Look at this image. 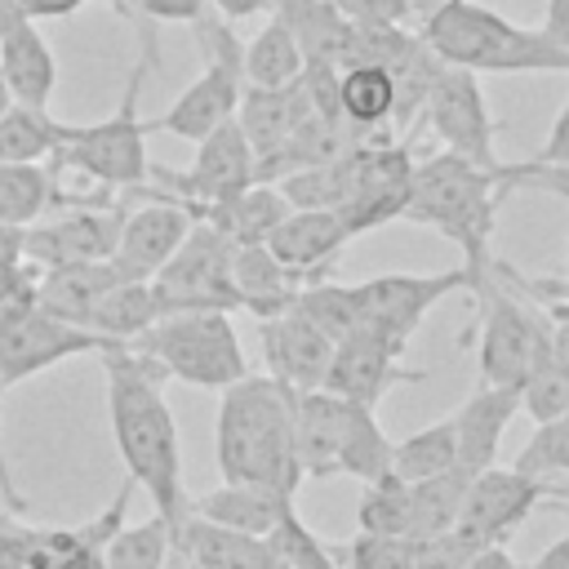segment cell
<instances>
[{"label":"cell","mask_w":569,"mask_h":569,"mask_svg":"<svg viewBox=\"0 0 569 569\" xmlns=\"http://www.w3.org/2000/svg\"><path fill=\"white\" fill-rule=\"evenodd\" d=\"M156 316H160V311H156L151 284H147V280H120V284H111V289L102 293V302L89 311L84 329L102 333L107 342H129V338H138Z\"/></svg>","instance_id":"cell-34"},{"label":"cell","mask_w":569,"mask_h":569,"mask_svg":"<svg viewBox=\"0 0 569 569\" xmlns=\"http://www.w3.org/2000/svg\"><path fill=\"white\" fill-rule=\"evenodd\" d=\"M213 13H222L227 22H240V18H253V13H267L271 0H209Z\"/></svg>","instance_id":"cell-52"},{"label":"cell","mask_w":569,"mask_h":569,"mask_svg":"<svg viewBox=\"0 0 569 569\" xmlns=\"http://www.w3.org/2000/svg\"><path fill=\"white\" fill-rule=\"evenodd\" d=\"M302 44L307 62H329L342 67L347 62V44H351V22L338 13L333 0H271V9Z\"/></svg>","instance_id":"cell-30"},{"label":"cell","mask_w":569,"mask_h":569,"mask_svg":"<svg viewBox=\"0 0 569 569\" xmlns=\"http://www.w3.org/2000/svg\"><path fill=\"white\" fill-rule=\"evenodd\" d=\"M89 0H18V9L27 13V18H36V22H44V18H67V13H76V9H84Z\"/></svg>","instance_id":"cell-50"},{"label":"cell","mask_w":569,"mask_h":569,"mask_svg":"<svg viewBox=\"0 0 569 569\" xmlns=\"http://www.w3.org/2000/svg\"><path fill=\"white\" fill-rule=\"evenodd\" d=\"M0 391H4V382H0Z\"/></svg>","instance_id":"cell-59"},{"label":"cell","mask_w":569,"mask_h":569,"mask_svg":"<svg viewBox=\"0 0 569 569\" xmlns=\"http://www.w3.org/2000/svg\"><path fill=\"white\" fill-rule=\"evenodd\" d=\"M400 356H405V342H391L387 333L360 325L356 333H347V338L333 342V356H329V369H325V382L320 387L373 409L391 387L422 382L427 378L422 369L400 365Z\"/></svg>","instance_id":"cell-16"},{"label":"cell","mask_w":569,"mask_h":569,"mask_svg":"<svg viewBox=\"0 0 569 569\" xmlns=\"http://www.w3.org/2000/svg\"><path fill=\"white\" fill-rule=\"evenodd\" d=\"M191 511L213 520V525H227V529H244V533H258L267 538L284 511H293V493H280V489H267V485H236V480H222L213 493L204 498H191Z\"/></svg>","instance_id":"cell-28"},{"label":"cell","mask_w":569,"mask_h":569,"mask_svg":"<svg viewBox=\"0 0 569 569\" xmlns=\"http://www.w3.org/2000/svg\"><path fill=\"white\" fill-rule=\"evenodd\" d=\"M231 284L240 298V311H253L258 320H271L293 307L298 276L258 240V244H236L231 249Z\"/></svg>","instance_id":"cell-25"},{"label":"cell","mask_w":569,"mask_h":569,"mask_svg":"<svg viewBox=\"0 0 569 569\" xmlns=\"http://www.w3.org/2000/svg\"><path fill=\"white\" fill-rule=\"evenodd\" d=\"M422 116H427L431 133L445 142V151H453L480 169H502L493 156V116H489L476 71L440 62V71L422 98Z\"/></svg>","instance_id":"cell-13"},{"label":"cell","mask_w":569,"mask_h":569,"mask_svg":"<svg viewBox=\"0 0 569 569\" xmlns=\"http://www.w3.org/2000/svg\"><path fill=\"white\" fill-rule=\"evenodd\" d=\"M542 31H547L556 44L569 49V0H547V9H542Z\"/></svg>","instance_id":"cell-51"},{"label":"cell","mask_w":569,"mask_h":569,"mask_svg":"<svg viewBox=\"0 0 569 569\" xmlns=\"http://www.w3.org/2000/svg\"><path fill=\"white\" fill-rule=\"evenodd\" d=\"M547 480L538 476H525L516 467H485L467 480V493H462V507H458V520L453 529L467 533L476 547L485 542H507L516 525L529 520V511L547 498Z\"/></svg>","instance_id":"cell-15"},{"label":"cell","mask_w":569,"mask_h":569,"mask_svg":"<svg viewBox=\"0 0 569 569\" xmlns=\"http://www.w3.org/2000/svg\"><path fill=\"white\" fill-rule=\"evenodd\" d=\"M173 551V525L156 511L142 525H120L102 551V569H164Z\"/></svg>","instance_id":"cell-38"},{"label":"cell","mask_w":569,"mask_h":569,"mask_svg":"<svg viewBox=\"0 0 569 569\" xmlns=\"http://www.w3.org/2000/svg\"><path fill=\"white\" fill-rule=\"evenodd\" d=\"M218 471L236 485H267L298 493V440H293V391L276 378L244 373L222 387L218 405Z\"/></svg>","instance_id":"cell-3"},{"label":"cell","mask_w":569,"mask_h":569,"mask_svg":"<svg viewBox=\"0 0 569 569\" xmlns=\"http://www.w3.org/2000/svg\"><path fill=\"white\" fill-rule=\"evenodd\" d=\"M293 440H298V467L311 480L356 476L365 485L391 471V440L382 436L373 409L333 396L325 387L293 391Z\"/></svg>","instance_id":"cell-5"},{"label":"cell","mask_w":569,"mask_h":569,"mask_svg":"<svg viewBox=\"0 0 569 569\" xmlns=\"http://www.w3.org/2000/svg\"><path fill=\"white\" fill-rule=\"evenodd\" d=\"M458 467V431H453V418L445 422H431L405 440H391V471L400 480H427V476H440Z\"/></svg>","instance_id":"cell-37"},{"label":"cell","mask_w":569,"mask_h":569,"mask_svg":"<svg viewBox=\"0 0 569 569\" xmlns=\"http://www.w3.org/2000/svg\"><path fill=\"white\" fill-rule=\"evenodd\" d=\"M293 311L307 316L329 342L356 333L365 320H360V293L356 284H342V280H311V284H298L293 293Z\"/></svg>","instance_id":"cell-36"},{"label":"cell","mask_w":569,"mask_h":569,"mask_svg":"<svg viewBox=\"0 0 569 569\" xmlns=\"http://www.w3.org/2000/svg\"><path fill=\"white\" fill-rule=\"evenodd\" d=\"M347 240H351V231H347V222L333 209H289L271 227V236L262 244L302 284H311V280H325L329 276V267L338 262V253L347 249Z\"/></svg>","instance_id":"cell-19"},{"label":"cell","mask_w":569,"mask_h":569,"mask_svg":"<svg viewBox=\"0 0 569 569\" xmlns=\"http://www.w3.org/2000/svg\"><path fill=\"white\" fill-rule=\"evenodd\" d=\"M347 569H413V538L365 533L347 547Z\"/></svg>","instance_id":"cell-43"},{"label":"cell","mask_w":569,"mask_h":569,"mask_svg":"<svg viewBox=\"0 0 569 569\" xmlns=\"http://www.w3.org/2000/svg\"><path fill=\"white\" fill-rule=\"evenodd\" d=\"M209 9V0H138V13L147 22H196Z\"/></svg>","instance_id":"cell-46"},{"label":"cell","mask_w":569,"mask_h":569,"mask_svg":"<svg viewBox=\"0 0 569 569\" xmlns=\"http://www.w3.org/2000/svg\"><path fill=\"white\" fill-rule=\"evenodd\" d=\"M356 520L365 533H400L409 538V480H400L396 471H382L373 480H365Z\"/></svg>","instance_id":"cell-39"},{"label":"cell","mask_w":569,"mask_h":569,"mask_svg":"<svg viewBox=\"0 0 569 569\" xmlns=\"http://www.w3.org/2000/svg\"><path fill=\"white\" fill-rule=\"evenodd\" d=\"M58 200L62 187L53 169L0 160V227H31L49 209H58Z\"/></svg>","instance_id":"cell-32"},{"label":"cell","mask_w":569,"mask_h":569,"mask_svg":"<svg viewBox=\"0 0 569 569\" xmlns=\"http://www.w3.org/2000/svg\"><path fill=\"white\" fill-rule=\"evenodd\" d=\"M471 556H476V542L458 529H445V533L413 542V569H462Z\"/></svg>","instance_id":"cell-44"},{"label":"cell","mask_w":569,"mask_h":569,"mask_svg":"<svg viewBox=\"0 0 569 569\" xmlns=\"http://www.w3.org/2000/svg\"><path fill=\"white\" fill-rule=\"evenodd\" d=\"M0 480H4V493H9L13 502H18V493H13V485H9V476H4V462H0Z\"/></svg>","instance_id":"cell-58"},{"label":"cell","mask_w":569,"mask_h":569,"mask_svg":"<svg viewBox=\"0 0 569 569\" xmlns=\"http://www.w3.org/2000/svg\"><path fill=\"white\" fill-rule=\"evenodd\" d=\"M191 209L173 196H142L124 209L116 249H111V267L120 271V280H151L169 253L187 240L191 231Z\"/></svg>","instance_id":"cell-18"},{"label":"cell","mask_w":569,"mask_h":569,"mask_svg":"<svg viewBox=\"0 0 569 569\" xmlns=\"http://www.w3.org/2000/svg\"><path fill=\"white\" fill-rule=\"evenodd\" d=\"M533 164H542V169H569V102L560 107V116H556L542 151L533 156Z\"/></svg>","instance_id":"cell-48"},{"label":"cell","mask_w":569,"mask_h":569,"mask_svg":"<svg viewBox=\"0 0 569 569\" xmlns=\"http://www.w3.org/2000/svg\"><path fill=\"white\" fill-rule=\"evenodd\" d=\"M516 409H520V387H502V382H476V391L462 400V409L453 413V431H458V467L467 476L493 467Z\"/></svg>","instance_id":"cell-23"},{"label":"cell","mask_w":569,"mask_h":569,"mask_svg":"<svg viewBox=\"0 0 569 569\" xmlns=\"http://www.w3.org/2000/svg\"><path fill=\"white\" fill-rule=\"evenodd\" d=\"M338 111L342 120L373 142H391L396 84L378 62H342L338 67Z\"/></svg>","instance_id":"cell-26"},{"label":"cell","mask_w":569,"mask_h":569,"mask_svg":"<svg viewBox=\"0 0 569 569\" xmlns=\"http://www.w3.org/2000/svg\"><path fill=\"white\" fill-rule=\"evenodd\" d=\"M476 302H480V347H476L480 382L520 387L525 373L547 356V311L533 298L502 289L498 271L476 293Z\"/></svg>","instance_id":"cell-10"},{"label":"cell","mask_w":569,"mask_h":569,"mask_svg":"<svg viewBox=\"0 0 569 569\" xmlns=\"http://www.w3.org/2000/svg\"><path fill=\"white\" fill-rule=\"evenodd\" d=\"M164 569H196V565H191V560L182 556V547L173 542V551H169V560H164Z\"/></svg>","instance_id":"cell-55"},{"label":"cell","mask_w":569,"mask_h":569,"mask_svg":"<svg viewBox=\"0 0 569 569\" xmlns=\"http://www.w3.org/2000/svg\"><path fill=\"white\" fill-rule=\"evenodd\" d=\"M462 569H525V565H516V556L502 542H485V547H476V556Z\"/></svg>","instance_id":"cell-49"},{"label":"cell","mask_w":569,"mask_h":569,"mask_svg":"<svg viewBox=\"0 0 569 569\" xmlns=\"http://www.w3.org/2000/svg\"><path fill=\"white\" fill-rule=\"evenodd\" d=\"M124 222L120 196H98L80 204H58L31 227H22V258L40 271L67 267V262H102L116 249Z\"/></svg>","instance_id":"cell-11"},{"label":"cell","mask_w":569,"mask_h":569,"mask_svg":"<svg viewBox=\"0 0 569 569\" xmlns=\"http://www.w3.org/2000/svg\"><path fill=\"white\" fill-rule=\"evenodd\" d=\"M102 347H111L102 333L71 325V320L44 311L36 298H27L0 316V382L4 387L27 382L67 356H89V351L98 356Z\"/></svg>","instance_id":"cell-12"},{"label":"cell","mask_w":569,"mask_h":569,"mask_svg":"<svg viewBox=\"0 0 569 569\" xmlns=\"http://www.w3.org/2000/svg\"><path fill=\"white\" fill-rule=\"evenodd\" d=\"M22 258V227H0V262Z\"/></svg>","instance_id":"cell-54"},{"label":"cell","mask_w":569,"mask_h":569,"mask_svg":"<svg viewBox=\"0 0 569 569\" xmlns=\"http://www.w3.org/2000/svg\"><path fill=\"white\" fill-rule=\"evenodd\" d=\"M267 542L276 547V556H280L284 569H338L333 556H329V547L298 520V511H284L280 525L267 533Z\"/></svg>","instance_id":"cell-42"},{"label":"cell","mask_w":569,"mask_h":569,"mask_svg":"<svg viewBox=\"0 0 569 569\" xmlns=\"http://www.w3.org/2000/svg\"><path fill=\"white\" fill-rule=\"evenodd\" d=\"M0 71L13 89V102L49 107L53 84H58V62L36 18H27L18 0H0Z\"/></svg>","instance_id":"cell-21"},{"label":"cell","mask_w":569,"mask_h":569,"mask_svg":"<svg viewBox=\"0 0 569 569\" xmlns=\"http://www.w3.org/2000/svg\"><path fill=\"white\" fill-rule=\"evenodd\" d=\"M520 409H529L533 422L560 418V413L569 409V373H565L551 356H542V360L525 373V382H520Z\"/></svg>","instance_id":"cell-41"},{"label":"cell","mask_w":569,"mask_h":569,"mask_svg":"<svg viewBox=\"0 0 569 569\" xmlns=\"http://www.w3.org/2000/svg\"><path fill=\"white\" fill-rule=\"evenodd\" d=\"M151 62H156V40L142 36V58L129 71L120 107L107 120H98V124H67V138L53 151V173L71 169L80 178H93L111 196H124V191L147 182V169H151L147 133L151 129H147L142 111H138V93H142V80L151 71Z\"/></svg>","instance_id":"cell-6"},{"label":"cell","mask_w":569,"mask_h":569,"mask_svg":"<svg viewBox=\"0 0 569 569\" xmlns=\"http://www.w3.org/2000/svg\"><path fill=\"white\" fill-rule=\"evenodd\" d=\"M173 542L182 547V556L196 569H284L267 538L213 525V520H204L196 511L182 516V525L173 529Z\"/></svg>","instance_id":"cell-24"},{"label":"cell","mask_w":569,"mask_h":569,"mask_svg":"<svg viewBox=\"0 0 569 569\" xmlns=\"http://www.w3.org/2000/svg\"><path fill=\"white\" fill-rule=\"evenodd\" d=\"M307 58H302V44L298 36L271 13L262 31L249 36V44H240V71H244V84H258V89H280V84H293L302 76Z\"/></svg>","instance_id":"cell-31"},{"label":"cell","mask_w":569,"mask_h":569,"mask_svg":"<svg viewBox=\"0 0 569 569\" xmlns=\"http://www.w3.org/2000/svg\"><path fill=\"white\" fill-rule=\"evenodd\" d=\"M116 13H138V0H107Z\"/></svg>","instance_id":"cell-57"},{"label":"cell","mask_w":569,"mask_h":569,"mask_svg":"<svg viewBox=\"0 0 569 569\" xmlns=\"http://www.w3.org/2000/svg\"><path fill=\"white\" fill-rule=\"evenodd\" d=\"M293 204L284 200V191L276 182H249L244 191L218 200V204H204L196 209V218H209L231 244H258L271 236V227L289 213Z\"/></svg>","instance_id":"cell-29"},{"label":"cell","mask_w":569,"mask_h":569,"mask_svg":"<svg viewBox=\"0 0 569 569\" xmlns=\"http://www.w3.org/2000/svg\"><path fill=\"white\" fill-rule=\"evenodd\" d=\"M409 178H413L409 142H400V138H391V142H360L351 196L333 213L347 222L351 236L373 231V227H382V222H391V218L405 213Z\"/></svg>","instance_id":"cell-17"},{"label":"cell","mask_w":569,"mask_h":569,"mask_svg":"<svg viewBox=\"0 0 569 569\" xmlns=\"http://www.w3.org/2000/svg\"><path fill=\"white\" fill-rule=\"evenodd\" d=\"M525 569H569V533L565 538H556L533 565H525Z\"/></svg>","instance_id":"cell-53"},{"label":"cell","mask_w":569,"mask_h":569,"mask_svg":"<svg viewBox=\"0 0 569 569\" xmlns=\"http://www.w3.org/2000/svg\"><path fill=\"white\" fill-rule=\"evenodd\" d=\"M258 342H262V356H267V378L284 382L289 391H316L325 382L333 342L307 316H298L293 307L262 320Z\"/></svg>","instance_id":"cell-20"},{"label":"cell","mask_w":569,"mask_h":569,"mask_svg":"<svg viewBox=\"0 0 569 569\" xmlns=\"http://www.w3.org/2000/svg\"><path fill=\"white\" fill-rule=\"evenodd\" d=\"M13 107V89H9V80H4V71H0V116Z\"/></svg>","instance_id":"cell-56"},{"label":"cell","mask_w":569,"mask_h":569,"mask_svg":"<svg viewBox=\"0 0 569 569\" xmlns=\"http://www.w3.org/2000/svg\"><path fill=\"white\" fill-rule=\"evenodd\" d=\"M111 284H120V271L111 267V258H102V262H67V267L40 271L31 298L44 311H53V316H62L71 325H84L89 311L102 302V293Z\"/></svg>","instance_id":"cell-27"},{"label":"cell","mask_w":569,"mask_h":569,"mask_svg":"<svg viewBox=\"0 0 569 569\" xmlns=\"http://www.w3.org/2000/svg\"><path fill=\"white\" fill-rule=\"evenodd\" d=\"M231 240L209 222L196 218L187 240L169 253V262L147 280L156 293V311H240L231 284Z\"/></svg>","instance_id":"cell-9"},{"label":"cell","mask_w":569,"mask_h":569,"mask_svg":"<svg viewBox=\"0 0 569 569\" xmlns=\"http://www.w3.org/2000/svg\"><path fill=\"white\" fill-rule=\"evenodd\" d=\"M196 44H200V76L173 98L169 111L151 116L147 129L151 133H173L187 142H200L204 133H213L222 120L236 116L240 107V89H244V71H240V40L231 36V22L213 9H204L196 22Z\"/></svg>","instance_id":"cell-8"},{"label":"cell","mask_w":569,"mask_h":569,"mask_svg":"<svg viewBox=\"0 0 569 569\" xmlns=\"http://www.w3.org/2000/svg\"><path fill=\"white\" fill-rule=\"evenodd\" d=\"M418 36L440 62L467 67L476 76L485 71H569V49L556 44L542 27H516L502 13L476 4V0H436Z\"/></svg>","instance_id":"cell-4"},{"label":"cell","mask_w":569,"mask_h":569,"mask_svg":"<svg viewBox=\"0 0 569 569\" xmlns=\"http://www.w3.org/2000/svg\"><path fill=\"white\" fill-rule=\"evenodd\" d=\"M516 471L538 476V480H551L556 471L569 476V409H565L560 418L538 422V431L529 436V445H525L520 458H516Z\"/></svg>","instance_id":"cell-40"},{"label":"cell","mask_w":569,"mask_h":569,"mask_svg":"<svg viewBox=\"0 0 569 569\" xmlns=\"http://www.w3.org/2000/svg\"><path fill=\"white\" fill-rule=\"evenodd\" d=\"M311 116V98L302 89V76L293 84H280V89H258V84H244L240 89V107H236V120L258 156V173L280 156V147L293 138V129Z\"/></svg>","instance_id":"cell-22"},{"label":"cell","mask_w":569,"mask_h":569,"mask_svg":"<svg viewBox=\"0 0 569 569\" xmlns=\"http://www.w3.org/2000/svg\"><path fill=\"white\" fill-rule=\"evenodd\" d=\"M351 27H405L413 18V0H333Z\"/></svg>","instance_id":"cell-45"},{"label":"cell","mask_w":569,"mask_h":569,"mask_svg":"<svg viewBox=\"0 0 569 569\" xmlns=\"http://www.w3.org/2000/svg\"><path fill=\"white\" fill-rule=\"evenodd\" d=\"M507 164L502 169H480L453 151H440L422 164H413L409 178V200L405 213L409 222H422L431 231H440L445 240H453L462 249V267H467V289L480 293L493 280V218L498 204L507 196Z\"/></svg>","instance_id":"cell-2"},{"label":"cell","mask_w":569,"mask_h":569,"mask_svg":"<svg viewBox=\"0 0 569 569\" xmlns=\"http://www.w3.org/2000/svg\"><path fill=\"white\" fill-rule=\"evenodd\" d=\"M453 289H467V267H449V271H431V276H418V271H391V276H373V280H360L356 293H360V320L378 333H387L391 342H405L413 338V329L422 325V316L449 298Z\"/></svg>","instance_id":"cell-14"},{"label":"cell","mask_w":569,"mask_h":569,"mask_svg":"<svg viewBox=\"0 0 569 569\" xmlns=\"http://www.w3.org/2000/svg\"><path fill=\"white\" fill-rule=\"evenodd\" d=\"M107 369V413H111V436L116 449L129 467V480L142 485L156 502V511L178 529L182 516L191 511L187 485H182V449H178V427L164 400V369L138 351L133 342H111L98 351Z\"/></svg>","instance_id":"cell-1"},{"label":"cell","mask_w":569,"mask_h":569,"mask_svg":"<svg viewBox=\"0 0 569 569\" xmlns=\"http://www.w3.org/2000/svg\"><path fill=\"white\" fill-rule=\"evenodd\" d=\"M467 480L471 476L462 467H449L440 476H427V480H413L409 485V538L413 542L453 529L458 507H462V493H467Z\"/></svg>","instance_id":"cell-35"},{"label":"cell","mask_w":569,"mask_h":569,"mask_svg":"<svg viewBox=\"0 0 569 569\" xmlns=\"http://www.w3.org/2000/svg\"><path fill=\"white\" fill-rule=\"evenodd\" d=\"M36 289V276L22 262H0V316L13 311L18 302H27Z\"/></svg>","instance_id":"cell-47"},{"label":"cell","mask_w":569,"mask_h":569,"mask_svg":"<svg viewBox=\"0 0 569 569\" xmlns=\"http://www.w3.org/2000/svg\"><path fill=\"white\" fill-rule=\"evenodd\" d=\"M129 342L147 351L169 378L191 387L222 391L249 373L231 311H169V316H156Z\"/></svg>","instance_id":"cell-7"},{"label":"cell","mask_w":569,"mask_h":569,"mask_svg":"<svg viewBox=\"0 0 569 569\" xmlns=\"http://www.w3.org/2000/svg\"><path fill=\"white\" fill-rule=\"evenodd\" d=\"M67 138V124L49 116V107H31V102H13L0 116V160L13 164H40L49 160Z\"/></svg>","instance_id":"cell-33"}]
</instances>
